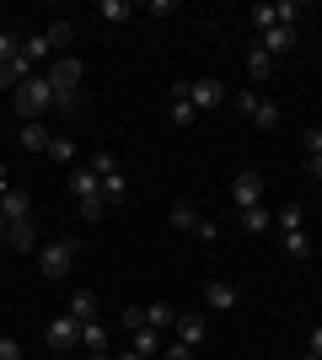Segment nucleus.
Masks as SVG:
<instances>
[{
  "label": "nucleus",
  "instance_id": "f257e3e1",
  "mask_svg": "<svg viewBox=\"0 0 322 360\" xmlns=\"http://www.w3.org/2000/svg\"><path fill=\"white\" fill-rule=\"evenodd\" d=\"M11 97H16V113H22V124H38V119H43V108H54V86H48V75H43V70L27 75V81H22Z\"/></svg>",
  "mask_w": 322,
  "mask_h": 360
},
{
  "label": "nucleus",
  "instance_id": "f03ea898",
  "mask_svg": "<svg viewBox=\"0 0 322 360\" xmlns=\"http://www.w3.org/2000/svg\"><path fill=\"white\" fill-rule=\"evenodd\" d=\"M70 194H76V205H81L86 221L102 215V178H97L92 167H76V172H70Z\"/></svg>",
  "mask_w": 322,
  "mask_h": 360
},
{
  "label": "nucleus",
  "instance_id": "7ed1b4c3",
  "mask_svg": "<svg viewBox=\"0 0 322 360\" xmlns=\"http://www.w3.org/2000/svg\"><path fill=\"white\" fill-rule=\"evenodd\" d=\"M76 253H81V242L76 237H60V242H48L43 253H38V269H43L48 280H65L70 264H76Z\"/></svg>",
  "mask_w": 322,
  "mask_h": 360
},
{
  "label": "nucleus",
  "instance_id": "20e7f679",
  "mask_svg": "<svg viewBox=\"0 0 322 360\" xmlns=\"http://www.w3.org/2000/svg\"><path fill=\"white\" fill-rule=\"evenodd\" d=\"M236 113L253 119L258 129H279V103H269V97H258V91H242V97H236Z\"/></svg>",
  "mask_w": 322,
  "mask_h": 360
},
{
  "label": "nucleus",
  "instance_id": "39448f33",
  "mask_svg": "<svg viewBox=\"0 0 322 360\" xmlns=\"http://www.w3.org/2000/svg\"><path fill=\"white\" fill-rule=\"evenodd\" d=\"M43 75H48V86H54V97H70V91L81 86V60H76V54H60Z\"/></svg>",
  "mask_w": 322,
  "mask_h": 360
},
{
  "label": "nucleus",
  "instance_id": "423d86ee",
  "mask_svg": "<svg viewBox=\"0 0 322 360\" xmlns=\"http://www.w3.org/2000/svg\"><path fill=\"white\" fill-rule=\"evenodd\" d=\"M188 103L210 113V108H220V103H226V86H220L215 75H199V81H188Z\"/></svg>",
  "mask_w": 322,
  "mask_h": 360
},
{
  "label": "nucleus",
  "instance_id": "0eeeda50",
  "mask_svg": "<svg viewBox=\"0 0 322 360\" xmlns=\"http://www.w3.org/2000/svg\"><path fill=\"white\" fill-rule=\"evenodd\" d=\"M231 199H236V210H253V205H263V178H258V172H236V183H231Z\"/></svg>",
  "mask_w": 322,
  "mask_h": 360
},
{
  "label": "nucleus",
  "instance_id": "6e6552de",
  "mask_svg": "<svg viewBox=\"0 0 322 360\" xmlns=\"http://www.w3.org/2000/svg\"><path fill=\"white\" fill-rule=\"evenodd\" d=\"M43 339H48V349H70V345L81 339V323H76L70 312H65V317H54V323L43 328Z\"/></svg>",
  "mask_w": 322,
  "mask_h": 360
},
{
  "label": "nucleus",
  "instance_id": "1a4fd4ad",
  "mask_svg": "<svg viewBox=\"0 0 322 360\" xmlns=\"http://www.w3.org/2000/svg\"><path fill=\"white\" fill-rule=\"evenodd\" d=\"M204 307H210V312H231V307H236V285L210 280V285H204Z\"/></svg>",
  "mask_w": 322,
  "mask_h": 360
},
{
  "label": "nucleus",
  "instance_id": "9d476101",
  "mask_svg": "<svg viewBox=\"0 0 322 360\" xmlns=\"http://www.w3.org/2000/svg\"><path fill=\"white\" fill-rule=\"evenodd\" d=\"M194 113H199V108L188 103V81H177V86H172V124H177V129H188V124H194Z\"/></svg>",
  "mask_w": 322,
  "mask_h": 360
},
{
  "label": "nucleus",
  "instance_id": "9b49d317",
  "mask_svg": "<svg viewBox=\"0 0 322 360\" xmlns=\"http://www.w3.org/2000/svg\"><path fill=\"white\" fill-rule=\"evenodd\" d=\"M263 49H269V60L290 54V49H295V27H285V22H279V27H269V32H263Z\"/></svg>",
  "mask_w": 322,
  "mask_h": 360
},
{
  "label": "nucleus",
  "instance_id": "f8f14e48",
  "mask_svg": "<svg viewBox=\"0 0 322 360\" xmlns=\"http://www.w3.org/2000/svg\"><path fill=\"white\" fill-rule=\"evenodd\" d=\"M27 75H38V70H32L22 54H16V60H6V65H0V91H16L22 81H27Z\"/></svg>",
  "mask_w": 322,
  "mask_h": 360
},
{
  "label": "nucleus",
  "instance_id": "ddd939ff",
  "mask_svg": "<svg viewBox=\"0 0 322 360\" xmlns=\"http://www.w3.org/2000/svg\"><path fill=\"white\" fill-rule=\"evenodd\" d=\"M0 215H6V221H27V188H11V194L0 199Z\"/></svg>",
  "mask_w": 322,
  "mask_h": 360
},
{
  "label": "nucleus",
  "instance_id": "4468645a",
  "mask_svg": "<svg viewBox=\"0 0 322 360\" xmlns=\"http://www.w3.org/2000/svg\"><path fill=\"white\" fill-rule=\"evenodd\" d=\"M177 345H188V349L204 345V317H183L177 312Z\"/></svg>",
  "mask_w": 322,
  "mask_h": 360
},
{
  "label": "nucleus",
  "instance_id": "2eb2a0df",
  "mask_svg": "<svg viewBox=\"0 0 322 360\" xmlns=\"http://www.w3.org/2000/svg\"><path fill=\"white\" fill-rule=\"evenodd\" d=\"M247 75H253V81H269V75H274V60H269V49H247Z\"/></svg>",
  "mask_w": 322,
  "mask_h": 360
},
{
  "label": "nucleus",
  "instance_id": "dca6fc26",
  "mask_svg": "<svg viewBox=\"0 0 322 360\" xmlns=\"http://www.w3.org/2000/svg\"><path fill=\"white\" fill-rule=\"evenodd\" d=\"M123 194H129V183H123L119 167H113V172H102V205H123Z\"/></svg>",
  "mask_w": 322,
  "mask_h": 360
},
{
  "label": "nucleus",
  "instance_id": "f3484780",
  "mask_svg": "<svg viewBox=\"0 0 322 360\" xmlns=\"http://www.w3.org/2000/svg\"><path fill=\"white\" fill-rule=\"evenodd\" d=\"M172 323H177V307H167V301H156V307H145V328H172Z\"/></svg>",
  "mask_w": 322,
  "mask_h": 360
},
{
  "label": "nucleus",
  "instance_id": "a211bd4d",
  "mask_svg": "<svg viewBox=\"0 0 322 360\" xmlns=\"http://www.w3.org/2000/svg\"><path fill=\"white\" fill-rule=\"evenodd\" d=\"M247 22H253V27H279V6H269V0H258V6H247Z\"/></svg>",
  "mask_w": 322,
  "mask_h": 360
},
{
  "label": "nucleus",
  "instance_id": "6ab92c4d",
  "mask_svg": "<svg viewBox=\"0 0 322 360\" xmlns=\"http://www.w3.org/2000/svg\"><path fill=\"white\" fill-rule=\"evenodd\" d=\"M199 221H204V215L194 210L188 199H177V205H172V226H177V231H199Z\"/></svg>",
  "mask_w": 322,
  "mask_h": 360
},
{
  "label": "nucleus",
  "instance_id": "aec40b11",
  "mask_svg": "<svg viewBox=\"0 0 322 360\" xmlns=\"http://www.w3.org/2000/svg\"><path fill=\"white\" fill-rule=\"evenodd\" d=\"M70 317H76V323H92L97 317V296L92 290H76V296H70Z\"/></svg>",
  "mask_w": 322,
  "mask_h": 360
},
{
  "label": "nucleus",
  "instance_id": "412c9836",
  "mask_svg": "<svg viewBox=\"0 0 322 360\" xmlns=\"http://www.w3.org/2000/svg\"><path fill=\"white\" fill-rule=\"evenodd\" d=\"M81 345L92 349V355H102V349H107V328L97 323V317H92V323H81Z\"/></svg>",
  "mask_w": 322,
  "mask_h": 360
},
{
  "label": "nucleus",
  "instance_id": "4be33fe9",
  "mask_svg": "<svg viewBox=\"0 0 322 360\" xmlns=\"http://www.w3.org/2000/svg\"><path fill=\"white\" fill-rule=\"evenodd\" d=\"M48 54H54V49H48V38H43V32H32V38H22V60H27V65L48 60Z\"/></svg>",
  "mask_w": 322,
  "mask_h": 360
},
{
  "label": "nucleus",
  "instance_id": "5701e85b",
  "mask_svg": "<svg viewBox=\"0 0 322 360\" xmlns=\"http://www.w3.org/2000/svg\"><path fill=\"white\" fill-rule=\"evenodd\" d=\"M48 140H54V135L43 129V119H38V124H22V146H27V150H48Z\"/></svg>",
  "mask_w": 322,
  "mask_h": 360
},
{
  "label": "nucleus",
  "instance_id": "b1692460",
  "mask_svg": "<svg viewBox=\"0 0 322 360\" xmlns=\"http://www.w3.org/2000/svg\"><path fill=\"white\" fill-rule=\"evenodd\" d=\"M242 215V231H269V226H274V215L263 210V205H253V210H236Z\"/></svg>",
  "mask_w": 322,
  "mask_h": 360
},
{
  "label": "nucleus",
  "instance_id": "393cba45",
  "mask_svg": "<svg viewBox=\"0 0 322 360\" xmlns=\"http://www.w3.org/2000/svg\"><path fill=\"white\" fill-rule=\"evenodd\" d=\"M279 237H285V253L290 258H311V237L307 231H279Z\"/></svg>",
  "mask_w": 322,
  "mask_h": 360
},
{
  "label": "nucleus",
  "instance_id": "a878e982",
  "mask_svg": "<svg viewBox=\"0 0 322 360\" xmlns=\"http://www.w3.org/2000/svg\"><path fill=\"white\" fill-rule=\"evenodd\" d=\"M6 248H16V253H32V221H16L11 237H6Z\"/></svg>",
  "mask_w": 322,
  "mask_h": 360
},
{
  "label": "nucleus",
  "instance_id": "bb28decb",
  "mask_svg": "<svg viewBox=\"0 0 322 360\" xmlns=\"http://www.w3.org/2000/svg\"><path fill=\"white\" fill-rule=\"evenodd\" d=\"M43 38H48V49L60 54V49H70V38H76V27H70V22H54V27H48Z\"/></svg>",
  "mask_w": 322,
  "mask_h": 360
},
{
  "label": "nucleus",
  "instance_id": "cd10ccee",
  "mask_svg": "<svg viewBox=\"0 0 322 360\" xmlns=\"http://www.w3.org/2000/svg\"><path fill=\"white\" fill-rule=\"evenodd\" d=\"M156 349H161V333H156V328H140V333H135V355H145V360H151Z\"/></svg>",
  "mask_w": 322,
  "mask_h": 360
},
{
  "label": "nucleus",
  "instance_id": "c85d7f7f",
  "mask_svg": "<svg viewBox=\"0 0 322 360\" xmlns=\"http://www.w3.org/2000/svg\"><path fill=\"white\" fill-rule=\"evenodd\" d=\"M97 11H102L107 22H129V16H135V6H129V0H102Z\"/></svg>",
  "mask_w": 322,
  "mask_h": 360
},
{
  "label": "nucleus",
  "instance_id": "c756f323",
  "mask_svg": "<svg viewBox=\"0 0 322 360\" xmlns=\"http://www.w3.org/2000/svg\"><path fill=\"white\" fill-rule=\"evenodd\" d=\"M48 156H54V162H76V140L54 135V140H48Z\"/></svg>",
  "mask_w": 322,
  "mask_h": 360
},
{
  "label": "nucleus",
  "instance_id": "7c9ffc66",
  "mask_svg": "<svg viewBox=\"0 0 322 360\" xmlns=\"http://www.w3.org/2000/svg\"><path fill=\"white\" fill-rule=\"evenodd\" d=\"M119 328L140 333V328H145V307H123V312H119Z\"/></svg>",
  "mask_w": 322,
  "mask_h": 360
},
{
  "label": "nucleus",
  "instance_id": "2f4dec72",
  "mask_svg": "<svg viewBox=\"0 0 322 360\" xmlns=\"http://www.w3.org/2000/svg\"><path fill=\"white\" fill-rule=\"evenodd\" d=\"M274 226L279 231H301V205H285V210L274 215Z\"/></svg>",
  "mask_w": 322,
  "mask_h": 360
},
{
  "label": "nucleus",
  "instance_id": "473e14b6",
  "mask_svg": "<svg viewBox=\"0 0 322 360\" xmlns=\"http://www.w3.org/2000/svg\"><path fill=\"white\" fill-rule=\"evenodd\" d=\"M301 150H307V156H322V129H317V124L301 135Z\"/></svg>",
  "mask_w": 322,
  "mask_h": 360
},
{
  "label": "nucleus",
  "instance_id": "72a5a7b5",
  "mask_svg": "<svg viewBox=\"0 0 322 360\" xmlns=\"http://www.w3.org/2000/svg\"><path fill=\"white\" fill-rule=\"evenodd\" d=\"M16 54H22V44H16L11 32H0V65H6V60H16Z\"/></svg>",
  "mask_w": 322,
  "mask_h": 360
},
{
  "label": "nucleus",
  "instance_id": "f704fd0d",
  "mask_svg": "<svg viewBox=\"0 0 322 360\" xmlns=\"http://www.w3.org/2000/svg\"><path fill=\"white\" fill-rule=\"evenodd\" d=\"M0 360H22V345H16V339H0Z\"/></svg>",
  "mask_w": 322,
  "mask_h": 360
},
{
  "label": "nucleus",
  "instance_id": "c9c22d12",
  "mask_svg": "<svg viewBox=\"0 0 322 360\" xmlns=\"http://www.w3.org/2000/svg\"><path fill=\"white\" fill-rule=\"evenodd\" d=\"M194 237H199V242H215V237H220V231H215V221H210V215H204V221H199V231H194Z\"/></svg>",
  "mask_w": 322,
  "mask_h": 360
},
{
  "label": "nucleus",
  "instance_id": "e433bc0d",
  "mask_svg": "<svg viewBox=\"0 0 322 360\" xmlns=\"http://www.w3.org/2000/svg\"><path fill=\"white\" fill-rule=\"evenodd\" d=\"M161 360H194V349H188V345H167V355H161Z\"/></svg>",
  "mask_w": 322,
  "mask_h": 360
},
{
  "label": "nucleus",
  "instance_id": "4c0bfd02",
  "mask_svg": "<svg viewBox=\"0 0 322 360\" xmlns=\"http://www.w3.org/2000/svg\"><path fill=\"white\" fill-rule=\"evenodd\" d=\"M307 172H311V178L322 183V156H307Z\"/></svg>",
  "mask_w": 322,
  "mask_h": 360
},
{
  "label": "nucleus",
  "instance_id": "58836bf2",
  "mask_svg": "<svg viewBox=\"0 0 322 360\" xmlns=\"http://www.w3.org/2000/svg\"><path fill=\"white\" fill-rule=\"evenodd\" d=\"M311 355H322V328H311Z\"/></svg>",
  "mask_w": 322,
  "mask_h": 360
},
{
  "label": "nucleus",
  "instance_id": "ea45409f",
  "mask_svg": "<svg viewBox=\"0 0 322 360\" xmlns=\"http://www.w3.org/2000/svg\"><path fill=\"white\" fill-rule=\"evenodd\" d=\"M11 194V178H6V167H0V199Z\"/></svg>",
  "mask_w": 322,
  "mask_h": 360
},
{
  "label": "nucleus",
  "instance_id": "a19ab883",
  "mask_svg": "<svg viewBox=\"0 0 322 360\" xmlns=\"http://www.w3.org/2000/svg\"><path fill=\"white\" fill-rule=\"evenodd\" d=\"M6 237H11V221H6V215H0V248H6Z\"/></svg>",
  "mask_w": 322,
  "mask_h": 360
},
{
  "label": "nucleus",
  "instance_id": "79ce46f5",
  "mask_svg": "<svg viewBox=\"0 0 322 360\" xmlns=\"http://www.w3.org/2000/svg\"><path fill=\"white\" fill-rule=\"evenodd\" d=\"M119 360H145V355H135V349H129V355H119Z\"/></svg>",
  "mask_w": 322,
  "mask_h": 360
},
{
  "label": "nucleus",
  "instance_id": "37998d69",
  "mask_svg": "<svg viewBox=\"0 0 322 360\" xmlns=\"http://www.w3.org/2000/svg\"><path fill=\"white\" fill-rule=\"evenodd\" d=\"M92 360H113V355H107V349H102V355H92Z\"/></svg>",
  "mask_w": 322,
  "mask_h": 360
},
{
  "label": "nucleus",
  "instance_id": "c03bdc74",
  "mask_svg": "<svg viewBox=\"0 0 322 360\" xmlns=\"http://www.w3.org/2000/svg\"><path fill=\"white\" fill-rule=\"evenodd\" d=\"M307 360H322V355H311V349H307Z\"/></svg>",
  "mask_w": 322,
  "mask_h": 360
}]
</instances>
